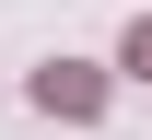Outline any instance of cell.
Here are the masks:
<instances>
[{
	"label": "cell",
	"mask_w": 152,
	"mask_h": 140,
	"mask_svg": "<svg viewBox=\"0 0 152 140\" xmlns=\"http://www.w3.org/2000/svg\"><path fill=\"white\" fill-rule=\"evenodd\" d=\"M35 105H47V117H94V105H105V82L82 70V59H58V70H35Z\"/></svg>",
	"instance_id": "1"
},
{
	"label": "cell",
	"mask_w": 152,
	"mask_h": 140,
	"mask_svg": "<svg viewBox=\"0 0 152 140\" xmlns=\"http://www.w3.org/2000/svg\"><path fill=\"white\" fill-rule=\"evenodd\" d=\"M129 82H152V12L129 23Z\"/></svg>",
	"instance_id": "2"
}]
</instances>
